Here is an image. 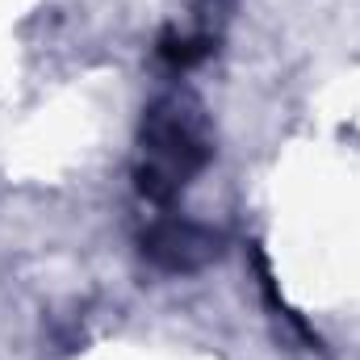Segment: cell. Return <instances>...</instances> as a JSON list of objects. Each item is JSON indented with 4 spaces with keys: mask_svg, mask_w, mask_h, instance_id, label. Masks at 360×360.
<instances>
[{
    "mask_svg": "<svg viewBox=\"0 0 360 360\" xmlns=\"http://www.w3.org/2000/svg\"><path fill=\"white\" fill-rule=\"evenodd\" d=\"M214 46H218V34H205V30L176 34V30H168V34L160 38V59H164L172 72H188V68H197L201 59H210Z\"/></svg>",
    "mask_w": 360,
    "mask_h": 360,
    "instance_id": "3",
    "label": "cell"
},
{
    "mask_svg": "<svg viewBox=\"0 0 360 360\" xmlns=\"http://www.w3.org/2000/svg\"><path fill=\"white\" fill-rule=\"evenodd\" d=\"M143 164L134 172V184L147 201L168 205L184 193V184L210 164V126L205 113L193 96L184 92H164L151 101L143 130H139Z\"/></svg>",
    "mask_w": 360,
    "mask_h": 360,
    "instance_id": "1",
    "label": "cell"
},
{
    "mask_svg": "<svg viewBox=\"0 0 360 360\" xmlns=\"http://www.w3.org/2000/svg\"><path fill=\"white\" fill-rule=\"evenodd\" d=\"M143 256L164 272H201L222 256V235L188 218H160L143 231Z\"/></svg>",
    "mask_w": 360,
    "mask_h": 360,
    "instance_id": "2",
    "label": "cell"
}]
</instances>
